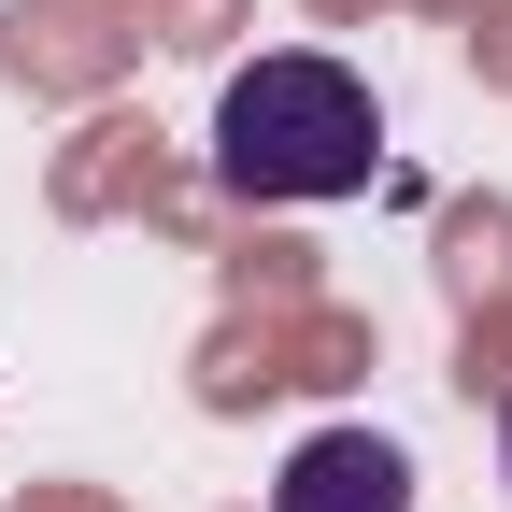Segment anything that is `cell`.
Wrapping results in <instances>:
<instances>
[{"label":"cell","instance_id":"6da1fadb","mask_svg":"<svg viewBox=\"0 0 512 512\" xmlns=\"http://www.w3.org/2000/svg\"><path fill=\"white\" fill-rule=\"evenodd\" d=\"M370 171H384V114L342 57L271 43V57L228 72V100H214V185L228 200H271V214L285 200H356Z\"/></svg>","mask_w":512,"mask_h":512},{"label":"cell","instance_id":"7a4b0ae2","mask_svg":"<svg viewBox=\"0 0 512 512\" xmlns=\"http://www.w3.org/2000/svg\"><path fill=\"white\" fill-rule=\"evenodd\" d=\"M271 512H413V456L384 427H313L271 484Z\"/></svg>","mask_w":512,"mask_h":512},{"label":"cell","instance_id":"3957f363","mask_svg":"<svg viewBox=\"0 0 512 512\" xmlns=\"http://www.w3.org/2000/svg\"><path fill=\"white\" fill-rule=\"evenodd\" d=\"M498 470H512V413H498Z\"/></svg>","mask_w":512,"mask_h":512}]
</instances>
